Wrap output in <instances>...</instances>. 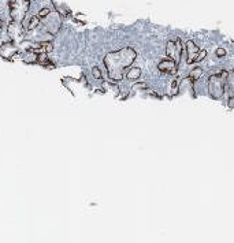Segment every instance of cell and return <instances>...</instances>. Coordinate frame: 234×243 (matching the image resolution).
I'll return each instance as SVG.
<instances>
[{"label": "cell", "instance_id": "cell-3", "mask_svg": "<svg viewBox=\"0 0 234 243\" xmlns=\"http://www.w3.org/2000/svg\"><path fill=\"white\" fill-rule=\"evenodd\" d=\"M186 55H188V63L192 64V63H196V62H200L205 57L207 52L204 51H200L198 46L196 45L193 41H188L186 42Z\"/></svg>", "mask_w": 234, "mask_h": 243}, {"label": "cell", "instance_id": "cell-10", "mask_svg": "<svg viewBox=\"0 0 234 243\" xmlns=\"http://www.w3.org/2000/svg\"><path fill=\"white\" fill-rule=\"evenodd\" d=\"M92 74H93V76L96 79H102V71H100L99 67H93V68H92Z\"/></svg>", "mask_w": 234, "mask_h": 243}, {"label": "cell", "instance_id": "cell-8", "mask_svg": "<svg viewBox=\"0 0 234 243\" xmlns=\"http://www.w3.org/2000/svg\"><path fill=\"white\" fill-rule=\"evenodd\" d=\"M39 23H40V18H39V16H32V18L29 19V23L26 25V29H28V30H33V29H36V27L39 26Z\"/></svg>", "mask_w": 234, "mask_h": 243}, {"label": "cell", "instance_id": "cell-16", "mask_svg": "<svg viewBox=\"0 0 234 243\" xmlns=\"http://www.w3.org/2000/svg\"><path fill=\"white\" fill-rule=\"evenodd\" d=\"M0 30H2V23H0Z\"/></svg>", "mask_w": 234, "mask_h": 243}, {"label": "cell", "instance_id": "cell-5", "mask_svg": "<svg viewBox=\"0 0 234 243\" xmlns=\"http://www.w3.org/2000/svg\"><path fill=\"white\" fill-rule=\"evenodd\" d=\"M157 68H159L162 73L175 74L177 73V63H174L173 60H170V59H166V60H162V62L157 64Z\"/></svg>", "mask_w": 234, "mask_h": 243}, {"label": "cell", "instance_id": "cell-4", "mask_svg": "<svg viewBox=\"0 0 234 243\" xmlns=\"http://www.w3.org/2000/svg\"><path fill=\"white\" fill-rule=\"evenodd\" d=\"M166 53H167L168 59L173 60L174 63H179V60H181V53H182V42H181V40L168 41L167 48H166Z\"/></svg>", "mask_w": 234, "mask_h": 243}, {"label": "cell", "instance_id": "cell-12", "mask_svg": "<svg viewBox=\"0 0 234 243\" xmlns=\"http://www.w3.org/2000/svg\"><path fill=\"white\" fill-rule=\"evenodd\" d=\"M226 55V51L223 48H218L216 49V56H219V57H222V56H225Z\"/></svg>", "mask_w": 234, "mask_h": 243}, {"label": "cell", "instance_id": "cell-6", "mask_svg": "<svg viewBox=\"0 0 234 243\" xmlns=\"http://www.w3.org/2000/svg\"><path fill=\"white\" fill-rule=\"evenodd\" d=\"M141 75V70L138 67H133L130 68V71L126 74V78L130 79V81H134V79H138Z\"/></svg>", "mask_w": 234, "mask_h": 243}, {"label": "cell", "instance_id": "cell-13", "mask_svg": "<svg viewBox=\"0 0 234 243\" xmlns=\"http://www.w3.org/2000/svg\"><path fill=\"white\" fill-rule=\"evenodd\" d=\"M229 106H230V108H234V94L229 98Z\"/></svg>", "mask_w": 234, "mask_h": 243}, {"label": "cell", "instance_id": "cell-11", "mask_svg": "<svg viewBox=\"0 0 234 243\" xmlns=\"http://www.w3.org/2000/svg\"><path fill=\"white\" fill-rule=\"evenodd\" d=\"M37 60H39V62L41 63V64H50V60L47 59V56H43V55H39Z\"/></svg>", "mask_w": 234, "mask_h": 243}, {"label": "cell", "instance_id": "cell-2", "mask_svg": "<svg viewBox=\"0 0 234 243\" xmlns=\"http://www.w3.org/2000/svg\"><path fill=\"white\" fill-rule=\"evenodd\" d=\"M227 78L229 73L226 70L219 71L216 74H212L208 79V89L209 94L212 98L219 100L222 98V96L226 93V85H227Z\"/></svg>", "mask_w": 234, "mask_h": 243}, {"label": "cell", "instance_id": "cell-15", "mask_svg": "<svg viewBox=\"0 0 234 243\" xmlns=\"http://www.w3.org/2000/svg\"><path fill=\"white\" fill-rule=\"evenodd\" d=\"M75 18L77 19H84V15H75Z\"/></svg>", "mask_w": 234, "mask_h": 243}, {"label": "cell", "instance_id": "cell-1", "mask_svg": "<svg viewBox=\"0 0 234 243\" xmlns=\"http://www.w3.org/2000/svg\"><path fill=\"white\" fill-rule=\"evenodd\" d=\"M136 51L132 48H123L116 52H111L105 56L104 63L107 66L108 75L114 81H121L123 78V73L136 59Z\"/></svg>", "mask_w": 234, "mask_h": 243}, {"label": "cell", "instance_id": "cell-9", "mask_svg": "<svg viewBox=\"0 0 234 243\" xmlns=\"http://www.w3.org/2000/svg\"><path fill=\"white\" fill-rule=\"evenodd\" d=\"M50 12H51L50 8H41V10L39 11V15L37 16H39V18H47V16L50 15Z\"/></svg>", "mask_w": 234, "mask_h": 243}, {"label": "cell", "instance_id": "cell-7", "mask_svg": "<svg viewBox=\"0 0 234 243\" xmlns=\"http://www.w3.org/2000/svg\"><path fill=\"white\" fill-rule=\"evenodd\" d=\"M201 74H203V71H201V68H194V70H193L192 73L189 74V76H188V79H189L190 82H194V81H197L198 78H201Z\"/></svg>", "mask_w": 234, "mask_h": 243}, {"label": "cell", "instance_id": "cell-14", "mask_svg": "<svg viewBox=\"0 0 234 243\" xmlns=\"http://www.w3.org/2000/svg\"><path fill=\"white\" fill-rule=\"evenodd\" d=\"M177 92V81H174L173 82V93H175Z\"/></svg>", "mask_w": 234, "mask_h": 243}]
</instances>
